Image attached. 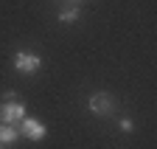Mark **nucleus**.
Returning a JSON list of instances; mask_svg holds the SVG:
<instances>
[{
  "label": "nucleus",
  "instance_id": "obj_1",
  "mask_svg": "<svg viewBox=\"0 0 157 149\" xmlns=\"http://www.w3.org/2000/svg\"><path fill=\"white\" fill-rule=\"evenodd\" d=\"M25 118V104L14 96V90L3 93V101H0V124H20Z\"/></svg>",
  "mask_w": 157,
  "mask_h": 149
},
{
  "label": "nucleus",
  "instance_id": "obj_2",
  "mask_svg": "<svg viewBox=\"0 0 157 149\" xmlns=\"http://www.w3.org/2000/svg\"><path fill=\"white\" fill-rule=\"evenodd\" d=\"M14 68L20 73H25V76H31V73H36L39 68H42V59H39V53L20 51V53H14Z\"/></svg>",
  "mask_w": 157,
  "mask_h": 149
},
{
  "label": "nucleus",
  "instance_id": "obj_3",
  "mask_svg": "<svg viewBox=\"0 0 157 149\" xmlns=\"http://www.w3.org/2000/svg\"><path fill=\"white\" fill-rule=\"evenodd\" d=\"M17 127H20V135H25L28 141H42V138L48 135L45 124H42V121H36V118H31V116H25Z\"/></svg>",
  "mask_w": 157,
  "mask_h": 149
},
{
  "label": "nucleus",
  "instance_id": "obj_4",
  "mask_svg": "<svg viewBox=\"0 0 157 149\" xmlns=\"http://www.w3.org/2000/svg\"><path fill=\"white\" fill-rule=\"evenodd\" d=\"M87 110L93 116H109L115 110V99L107 96V93H95V96H90V101H87Z\"/></svg>",
  "mask_w": 157,
  "mask_h": 149
},
{
  "label": "nucleus",
  "instance_id": "obj_5",
  "mask_svg": "<svg viewBox=\"0 0 157 149\" xmlns=\"http://www.w3.org/2000/svg\"><path fill=\"white\" fill-rule=\"evenodd\" d=\"M0 141L14 146V143L20 141V127H17V124H0Z\"/></svg>",
  "mask_w": 157,
  "mask_h": 149
},
{
  "label": "nucleus",
  "instance_id": "obj_6",
  "mask_svg": "<svg viewBox=\"0 0 157 149\" xmlns=\"http://www.w3.org/2000/svg\"><path fill=\"white\" fill-rule=\"evenodd\" d=\"M76 20H78V9H76V6L59 11V23H76Z\"/></svg>",
  "mask_w": 157,
  "mask_h": 149
},
{
  "label": "nucleus",
  "instance_id": "obj_7",
  "mask_svg": "<svg viewBox=\"0 0 157 149\" xmlns=\"http://www.w3.org/2000/svg\"><path fill=\"white\" fill-rule=\"evenodd\" d=\"M121 129H124V132H132V129H135V124H132L129 118H121Z\"/></svg>",
  "mask_w": 157,
  "mask_h": 149
},
{
  "label": "nucleus",
  "instance_id": "obj_8",
  "mask_svg": "<svg viewBox=\"0 0 157 149\" xmlns=\"http://www.w3.org/2000/svg\"><path fill=\"white\" fill-rule=\"evenodd\" d=\"M0 149H11V143H3V141H0Z\"/></svg>",
  "mask_w": 157,
  "mask_h": 149
},
{
  "label": "nucleus",
  "instance_id": "obj_9",
  "mask_svg": "<svg viewBox=\"0 0 157 149\" xmlns=\"http://www.w3.org/2000/svg\"><path fill=\"white\" fill-rule=\"evenodd\" d=\"M70 3H78V0H70Z\"/></svg>",
  "mask_w": 157,
  "mask_h": 149
}]
</instances>
